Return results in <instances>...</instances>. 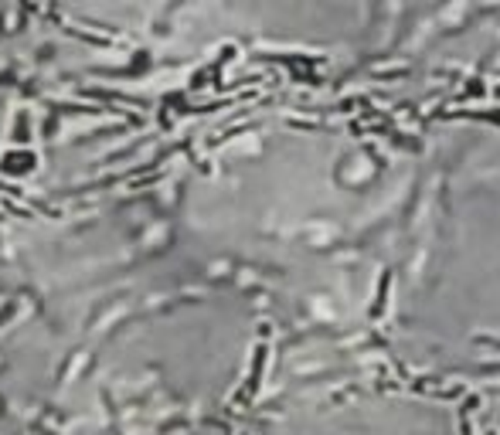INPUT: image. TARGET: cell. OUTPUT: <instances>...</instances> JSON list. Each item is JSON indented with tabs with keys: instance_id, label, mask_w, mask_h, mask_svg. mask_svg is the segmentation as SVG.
Instances as JSON below:
<instances>
[{
	"instance_id": "obj_1",
	"label": "cell",
	"mask_w": 500,
	"mask_h": 435,
	"mask_svg": "<svg viewBox=\"0 0 500 435\" xmlns=\"http://www.w3.org/2000/svg\"><path fill=\"white\" fill-rule=\"evenodd\" d=\"M484 92H486L484 78H469V85H467V99H477V95H484Z\"/></svg>"
}]
</instances>
